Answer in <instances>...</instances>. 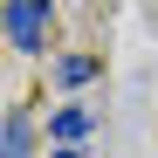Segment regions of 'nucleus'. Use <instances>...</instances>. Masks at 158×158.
<instances>
[{
    "instance_id": "obj_5",
    "label": "nucleus",
    "mask_w": 158,
    "mask_h": 158,
    "mask_svg": "<svg viewBox=\"0 0 158 158\" xmlns=\"http://www.w3.org/2000/svg\"><path fill=\"white\" fill-rule=\"evenodd\" d=\"M55 158H76V144H62V151H55Z\"/></svg>"
},
{
    "instance_id": "obj_1",
    "label": "nucleus",
    "mask_w": 158,
    "mask_h": 158,
    "mask_svg": "<svg viewBox=\"0 0 158 158\" xmlns=\"http://www.w3.org/2000/svg\"><path fill=\"white\" fill-rule=\"evenodd\" d=\"M48 7L55 0H7V41L21 48V55H35L41 35H48Z\"/></svg>"
},
{
    "instance_id": "obj_2",
    "label": "nucleus",
    "mask_w": 158,
    "mask_h": 158,
    "mask_svg": "<svg viewBox=\"0 0 158 158\" xmlns=\"http://www.w3.org/2000/svg\"><path fill=\"white\" fill-rule=\"evenodd\" d=\"M48 131H55V138H62V144H83V138H89V131H96V117L83 110V103H62V110H55V117H48Z\"/></svg>"
},
{
    "instance_id": "obj_3",
    "label": "nucleus",
    "mask_w": 158,
    "mask_h": 158,
    "mask_svg": "<svg viewBox=\"0 0 158 158\" xmlns=\"http://www.w3.org/2000/svg\"><path fill=\"white\" fill-rule=\"evenodd\" d=\"M55 76H62V89H83V83H96V55H69Z\"/></svg>"
},
{
    "instance_id": "obj_4",
    "label": "nucleus",
    "mask_w": 158,
    "mask_h": 158,
    "mask_svg": "<svg viewBox=\"0 0 158 158\" xmlns=\"http://www.w3.org/2000/svg\"><path fill=\"white\" fill-rule=\"evenodd\" d=\"M0 158H28V124L7 117V131H0Z\"/></svg>"
}]
</instances>
